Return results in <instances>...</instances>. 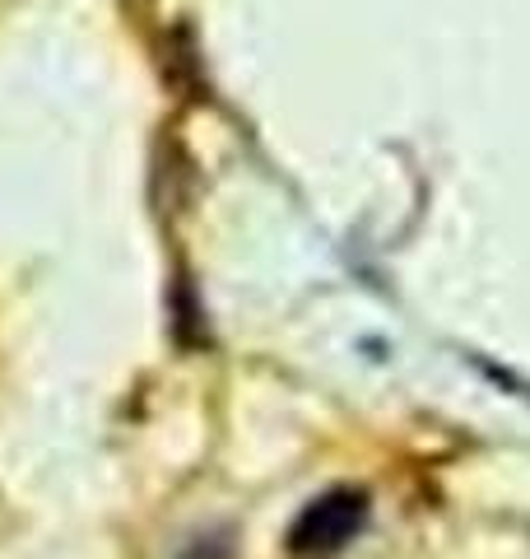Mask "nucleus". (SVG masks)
<instances>
[{"label":"nucleus","instance_id":"f257e3e1","mask_svg":"<svg viewBox=\"0 0 530 559\" xmlns=\"http://www.w3.org/2000/svg\"><path fill=\"white\" fill-rule=\"evenodd\" d=\"M363 522H368V499L359 489H330V495L312 499L298 513L289 532V550L303 559H330L363 532Z\"/></svg>","mask_w":530,"mask_h":559}]
</instances>
